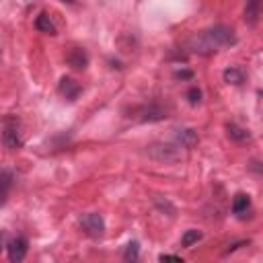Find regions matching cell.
<instances>
[{
	"label": "cell",
	"mask_w": 263,
	"mask_h": 263,
	"mask_svg": "<svg viewBox=\"0 0 263 263\" xmlns=\"http://www.w3.org/2000/svg\"><path fill=\"white\" fill-rule=\"evenodd\" d=\"M234 43H236V35L230 27H226V25H214V27H210L208 31L193 35L189 41L191 49L198 51V54H212L218 47H228Z\"/></svg>",
	"instance_id": "6da1fadb"
},
{
	"label": "cell",
	"mask_w": 263,
	"mask_h": 263,
	"mask_svg": "<svg viewBox=\"0 0 263 263\" xmlns=\"http://www.w3.org/2000/svg\"><path fill=\"white\" fill-rule=\"evenodd\" d=\"M146 154L150 156L152 161H159V163H177L181 161V150L173 144H163V142H154L146 148Z\"/></svg>",
	"instance_id": "7a4b0ae2"
},
{
	"label": "cell",
	"mask_w": 263,
	"mask_h": 263,
	"mask_svg": "<svg viewBox=\"0 0 263 263\" xmlns=\"http://www.w3.org/2000/svg\"><path fill=\"white\" fill-rule=\"evenodd\" d=\"M3 142H5V146H7V148H11V150L21 148V144H23V140H21V132H19V123H17V119H15V117H9V119L5 121Z\"/></svg>",
	"instance_id": "3957f363"
},
{
	"label": "cell",
	"mask_w": 263,
	"mask_h": 263,
	"mask_svg": "<svg viewBox=\"0 0 263 263\" xmlns=\"http://www.w3.org/2000/svg\"><path fill=\"white\" fill-rule=\"evenodd\" d=\"M81 226L85 228V232L89 236H93V239H99V236H103V232H105V220H103L101 214H95V212L85 214L81 218Z\"/></svg>",
	"instance_id": "277c9868"
},
{
	"label": "cell",
	"mask_w": 263,
	"mask_h": 263,
	"mask_svg": "<svg viewBox=\"0 0 263 263\" xmlns=\"http://www.w3.org/2000/svg\"><path fill=\"white\" fill-rule=\"evenodd\" d=\"M27 249H29V243H27V239H25V236H17V239L9 241V245H7L9 259H11L13 263H19V261H23V259H25V255H27Z\"/></svg>",
	"instance_id": "5b68a950"
},
{
	"label": "cell",
	"mask_w": 263,
	"mask_h": 263,
	"mask_svg": "<svg viewBox=\"0 0 263 263\" xmlns=\"http://www.w3.org/2000/svg\"><path fill=\"white\" fill-rule=\"evenodd\" d=\"M232 212L239 216L241 220L251 216V198L247 193H236L234 200H232Z\"/></svg>",
	"instance_id": "8992f818"
},
{
	"label": "cell",
	"mask_w": 263,
	"mask_h": 263,
	"mask_svg": "<svg viewBox=\"0 0 263 263\" xmlns=\"http://www.w3.org/2000/svg\"><path fill=\"white\" fill-rule=\"evenodd\" d=\"M66 62L74 68V70H85L89 66V56H87V51L81 49V47H74L68 51V56H66Z\"/></svg>",
	"instance_id": "52a82bcc"
},
{
	"label": "cell",
	"mask_w": 263,
	"mask_h": 263,
	"mask_svg": "<svg viewBox=\"0 0 263 263\" xmlns=\"http://www.w3.org/2000/svg\"><path fill=\"white\" fill-rule=\"evenodd\" d=\"M175 138H177V142L183 146V148H193V146H198V132L195 129H191V127H179L177 129V134H175Z\"/></svg>",
	"instance_id": "ba28073f"
},
{
	"label": "cell",
	"mask_w": 263,
	"mask_h": 263,
	"mask_svg": "<svg viewBox=\"0 0 263 263\" xmlns=\"http://www.w3.org/2000/svg\"><path fill=\"white\" fill-rule=\"evenodd\" d=\"M15 185V175L7 169H0V206H3Z\"/></svg>",
	"instance_id": "9c48e42d"
},
{
	"label": "cell",
	"mask_w": 263,
	"mask_h": 263,
	"mask_svg": "<svg viewBox=\"0 0 263 263\" xmlns=\"http://www.w3.org/2000/svg\"><path fill=\"white\" fill-rule=\"evenodd\" d=\"M60 93H62L66 99L74 101L78 95H81V85H78L76 81H72L70 76H64L62 81H60Z\"/></svg>",
	"instance_id": "30bf717a"
},
{
	"label": "cell",
	"mask_w": 263,
	"mask_h": 263,
	"mask_svg": "<svg viewBox=\"0 0 263 263\" xmlns=\"http://www.w3.org/2000/svg\"><path fill=\"white\" fill-rule=\"evenodd\" d=\"M167 119V109H163L161 105H148L142 111V121H163Z\"/></svg>",
	"instance_id": "8fae6325"
},
{
	"label": "cell",
	"mask_w": 263,
	"mask_h": 263,
	"mask_svg": "<svg viewBox=\"0 0 263 263\" xmlns=\"http://www.w3.org/2000/svg\"><path fill=\"white\" fill-rule=\"evenodd\" d=\"M226 134H228V138L234 140V142H247V140L251 138L249 129L236 125V123H228V125H226Z\"/></svg>",
	"instance_id": "7c38bea8"
},
{
	"label": "cell",
	"mask_w": 263,
	"mask_h": 263,
	"mask_svg": "<svg viewBox=\"0 0 263 263\" xmlns=\"http://www.w3.org/2000/svg\"><path fill=\"white\" fill-rule=\"evenodd\" d=\"M224 81L228 85H236V87H239V85L245 83V72L241 68H236V66H230V68L224 70Z\"/></svg>",
	"instance_id": "4fadbf2b"
},
{
	"label": "cell",
	"mask_w": 263,
	"mask_h": 263,
	"mask_svg": "<svg viewBox=\"0 0 263 263\" xmlns=\"http://www.w3.org/2000/svg\"><path fill=\"white\" fill-rule=\"evenodd\" d=\"M35 27H37V31H41V33H47V35H56V25L51 23V19L43 13V15H39L37 19H35Z\"/></svg>",
	"instance_id": "5bb4252c"
},
{
	"label": "cell",
	"mask_w": 263,
	"mask_h": 263,
	"mask_svg": "<svg viewBox=\"0 0 263 263\" xmlns=\"http://www.w3.org/2000/svg\"><path fill=\"white\" fill-rule=\"evenodd\" d=\"M259 19V3H255V0H249L247 3V9H245V21L249 25H255Z\"/></svg>",
	"instance_id": "9a60e30c"
},
{
	"label": "cell",
	"mask_w": 263,
	"mask_h": 263,
	"mask_svg": "<svg viewBox=\"0 0 263 263\" xmlns=\"http://www.w3.org/2000/svg\"><path fill=\"white\" fill-rule=\"evenodd\" d=\"M200 239H202V232H200V230H195V228H189L185 234H183L181 243H183V247H193Z\"/></svg>",
	"instance_id": "2e32d148"
},
{
	"label": "cell",
	"mask_w": 263,
	"mask_h": 263,
	"mask_svg": "<svg viewBox=\"0 0 263 263\" xmlns=\"http://www.w3.org/2000/svg\"><path fill=\"white\" fill-rule=\"evenodd\" d=\"M138 255H140V245H138L136 241L127 243L125 253H123V259H125V261H136V259H138Z\"/></svg>",
	"instance_id": "e0dca14e"
},
{
	"label": "cell",
	"mask_w": 263,
	"mask_h": 263,
	"mask_svg": "<svg viewBox=\"0 0 263 263\" xmlns=\"http://www.w3.org/2000/svg\"><path fill=\"white\" fill-rule=\"evenodd\" d=\"M187 99H189L191 105H198V103L202 101V91H200L198 87H191V89L187 91Z\"/></svg>",
	"instance_id": "ac0fdd59"
},
{
	"label": "cell",
	"mask_w": 263,
	"mask_h": 263,
	"mask_svg": "<svg viewBox=\"0 0 263 263\" xmlns=\"http://www.w3.org/2000/svg\"><path fill=\"white\" fill-rule=\"evenodd\" d=\"M154 204H156V206H159V208L163 210V212H165V210H169V216H173V214H175V208H173V206H171V204H169L167 200L163 202L161 198H156V200H154Z\"/></svg>",
	"instance_id": "d6986e66"
},
{
	"label": "cell",
	"mask_w": 263,
	"mask_h": 263,
	"mask_svg": "<svg viewBox=\"0 0 263 263\" xmlns=\"http://www.w3.org/2000/svg\"><path fill=\"white\" fill-rule=\"evenodd\" d=\"M175 76L181 78V81H189V78H193V72L191 70H177Z\"/></svg>",
	"instance_id": "ffe728a7"
},
{
	"label": "cell",
	"mask_w": 263,
	"mask_h": 263,
	"mask_svg": "<svg viewBox=\"0 0 263 263\" xmlns=\"http://www.w3.org/2000/svg\"><path fill=\"white\" fill-rule=\"evenodd\" d=\"M249 245V241H239V243H232L228 249H226V255L228 253H232V251H236V249H241V247H247Z\"/></svg>",
	"instance_id": "44dd1931"
},
{
	"label": "cell",
	"mask_w": 263,
	"mask_h": 263,
	"mask_svg": "<svg viewBox=\"0 0 263 263\" xmlns=\"http://www.w3.org/2000/svg\"><path fill=\"white\" fill-rule=\"evenodd\" d=\"M159 259H161V261H181V263H183V259H181L179 255H161Z\"/></svg>",
	"instance_id": "7402d4cb"
},
{
	"label": "cell",
	"mask_w": 263,
	"mask_h": 263,
	"mask_svg": "<svg viewBox=\"0 0 263 263\" xmlns=\"http://www.w3.org/2000/svg\"><path fill=\"white\" fill-rule=\"evenodd\" d=\"M7 245H9V243H7V234H5L3 230H0V251L7 249Z\"/></svg>",
	"instance_id": "603a6c76"
},
{
	"label": "cell",
	"mask_w": 263,
	"mask_h": 263,
	"mask_svg": "<svg viewBox=\"0 0 263 263\" xmlns=\"http://www.w3.org/2000/svg\"><path fill=\"white\" fill-rule=\"evenodd\" d=\"M62 3H68V5H72V3H74V0H62Z\"/></svg>",
	"instance_id": "cb8c5ba5"
},
{
	"label": "cell",
	"mask_w": 263,
	"mask_h": 263,
	"mask_svg": "<svg viewBox=\"0 0 263 263\" xmlns=\"http://www.w3.org/2000/svg\"><path fill=\"white\" fill-rule=\"evenodd\" d=\"M255 3H261V0H255Z\"/></svg>",
	"instance_id": "d4e9b609"
}]
</instances>
